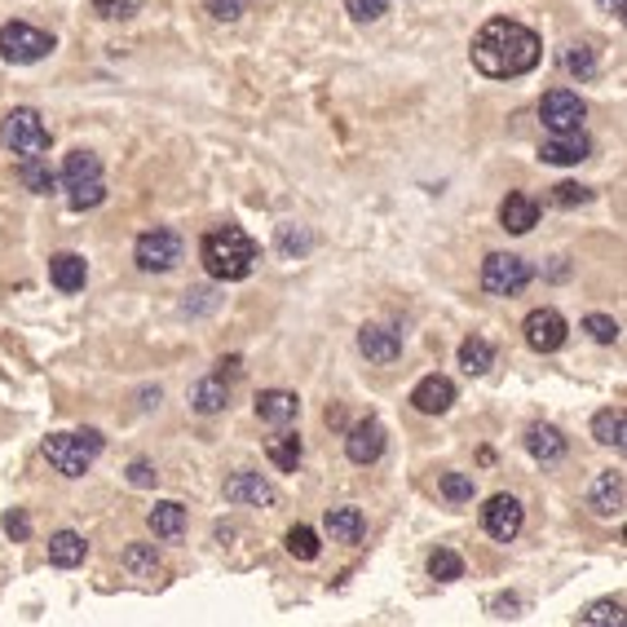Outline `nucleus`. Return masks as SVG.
<instances>
[{"label": "nucleus", "mask_w": 627, "mask_h": 627, "mask_svg": "<svg viewBox=\"0 0 627 627\" xmlns=\"http://www.w3.org/2000/svg\"><path fill=\"white\" fill-rule=\"evenodd\" d=\"M18 181H23L32 195H49V190L58 186V177H53V168H49L45 155H40V160H18Z\"/></svg>", "instance_id": "c756f323"}, {"label": "nucleus", "mask_w": 627, "mask_h": 627, "mask_svg": "<svg viewBox=\"0 0 627 627\" xmlns=\"http://www.w3.org/2000/svg\"><path fill=\"white\" fill-rule=\"evenodd\" d=\"M53 53V36L32 27V23H5L0 27V58L14 62V66H32L45 62Z\"/></svg>", "instance_id": "6e6552de"}, {"label": "nucleus", "mask_w": 627, "mask_h": 627, "mask_svg": "<svg viewBox=\"0 0 627 627\" xmlns=\"http://www.w3.org/2000/svg\"><path fill=\"white\" fill-rule=\"evenodd\" d=\"M530 278H535V269H530V261L517 256V252H491V256L481 261V292H486V297L513 301V297H522V292L530 288Z\"/></svg>", "instance_id": "39448f33"}, {"label": "nucleus", "mask_w": 627, "mask_h": 627, "mask_svg": "<svg viewBox=\"0 0 627 627\" xmlns=\"http://www.w3.org/2000/svg\"><path fill=\"white\" fill-rule=\"evenodd\" d=\"M344 5H350L354 23H380L385 10H389V0H344Z\"/></svg>", "instance_id": "58836bf2"}, {"label": "nucleus", "mask_w": 627, "mask_h": 627, "mask_svg": "<svg viewBox=\"0 0 627 627\" xmlns=\"http://www.w3.org/2000/svg\"><path fill=\"white\" fill-rule=\"evenodd\" d=\"M181 256H186L181 235L164 230V226L137 235V248H133V261H137V269H142V274H168V269L181 265Z\"/></svg>", "instance_id": "0eeeda50"}, {"label": "nucleus", "mask_w": 627, "mask_h": 627, "mask_svg": "<svg viewBox=\"0 0 627 627\" xmlns=\"http://www.w3.org/2000/svg\"><path fill=\"white\" fill-rule=\"evenodd\" d=\"M526 451L535 464H556V460H566V438L562 429H552V425H535L526 434Z\"/></svg>", "instance_id": "b1692460"}, {"label": "nucleus", "mask_w": 627, "mask_h": 627, "mask_svg": "<svg viewBox=\"0 0 627 627\" xmlns=\"http://www.w3.org/2000/svg\"><path fill=\"white\" fill-rule=\"evenodd\" d=\"M102 455V434L85 429V434H49L45 438V460L53 473L62 477H85Z\"/></svg>", "instance_id": "20e7f679"}, {"label": "nucleus", "mask_w": 627, "mask_h": 627, "mask_svg": "<svg viewBox=\"0 0 627 627\" xmlns=\"http://www.w3.org/2000/svg\"><path fill=\"white\" fill-rule=\"evenodd\" d=\"M562 66H566L570 76H579V80H592V76H597V49L575 40V45L562 49Z\"/></svg>", "instance_id": "7c9ffc66"}, {"label": "nucleus", "mask_w": 627, "mask_h": 627, "mask_svg": "<svg viewBox=\"0 0 627 627\" xmlns=\"http://www.w3.org/2000/svg\"><path fill=\"white\" fill-rule=\"evenodd\" d=\"M0 142H5L18 160H40L49 151V128L40 120V111L32 106H14L5 115V124H0Z\"/></svg>", "instance_id": "423d86ee"}, {"label": "nucleus", "mask_w": 627, "mask_h": 627, "mask_svg": "<svg viewBox=\"0 0 627 627\" xmlns=\"http://www.w3.org/2000/svg\"><path fill=\"white\" fill-rule=\"evenodd\" d=\"M5 530H10L14 539H27V535H32V517H27L23 509H10V513H5Z\"/></svg>", "instance_id": "37998d69"}, {"label": "nucleus", "mask_w": 627, "mask_h": 627, "mask_svg": "<svg viewBox=\"0 0 627 627\" xmlns=\"http://www.w3.org/2000/svg\"><path fill=\"white\" fill-rule=\"evenodd\" d=\"M284 543H288V552L297 556V562H314V556L323 552V543H318V530H310V526H292Z\"/></svg>", "instance_id": "72a5a7b5"}, {"label": "nucleus", "mask_w": 627, "mask_h": 627, "mask_svg": "<svg viewBox=\"0 0 627 627\" xmlns=\"http://www.w3.org/2000/svg\"><path fill=\"white\" fill-rule=\"evenodd\" d=\"M226 402H230V385H226L222 376L199 380L195 393H190V406H195L199 415H217V411H226Z\"/></svg>", "instance_id": "bb28decb"}, {"label": "nucleus", "mask_w": 627, "mask_h": 627, "mask_svg": "<svg viewBox=\"0 0 627 627\" xmlns=\"http://www.w3.org/2000/svg\"><path fill=\"white\" fill-rule=\"evenodd\" d=\"M556 208H584L588 199H592V190L588 186H575V181H562V186H552V195H548Z\"/></svg>", "instance_id": "e433bc0d"}, {"label": "nucleus", "mask_w": 627, "mask_h": 627, "mask_svg": "<svg viewBox=\"0 0 627 627\" xmlns=\"http://www.w3.org/2000/svg\"><path fill=\"white\" fill-rule=\"evenodd\" d=\"M473 66L481 76L491 80H517V76H530L539 58H543V40L526 27V23H513V18H491L477 36H473Z\"/></svg>", "instance_id": "f257e3e1"}, {"label": "nucleus", "mask_w": 627, "mask_h": 627, "mask_svg": "<svg viewBox=\"0 0 627 627\" xmlns=\"http://www.w3.org/2000/svg\"><path fill=\"white\" fill-rule=\"evenodd\" d=\"M592 438L601 447L623 451V442H627V415H623V406H605V411L592 415Z\"/></svg>", "instance_id": "393cba45"}, {"label": "nucleus", "mask_w": 627, "mask_h": 627, "mask_svg": "<svg viewBox=\"0 0 627 627\" xmlns=\"http://www.w3.org/2000/svg\"><path fill=\"white\" fill-rule=\"evenodd\" d=\"M301 415V398L292 389H261L256 393V421L265 425H292Z\"/></svg>", "instance_id": "a211bd4d"}, {"label": "nucleus", "mask_w": 627, "mask_h": 627, "mask_svg": "<svg viewBox=\"0 0 627 627\" xmlns=\"http://www.w3.org/2000/svg\"><path fill=\"white\" fill-rule=\"evenodd\" d=\"M584 115H588V106L575 89H548L539 102V120L548 133H575V128H584Z\"/></svg>", "instance_id": "9d476101"}, {"label": "nucleus", "mask_w": 627, "mask_h": 627, "mask_svg": "<svg viewBox=\"0 0 627 627\" xmlns=\"http://www.w3.org/2000/svg\"><path fill=\"white\" fill-rule=\"evenodd\" d=\"M344 455H350L354 464H376L385 455V425L376 421V415H367V421L350 425V434H344Z\"/></svg>", "instance_id": "ddd939ff"}, {"label": "nucleus", "mask_w": 627, "mask_h": 627, "mask_svg": "<svg viewBox=\"0 0 627 627\" xmlns=\"http://www.w3.org/2000/svg\"><path fill=\"white\" fill-rule=\"evenodd\" d=\"M278 248H284L288 256L310 252V235H305V230H297V226H278Z\"/></svg>", "instance_id": "a19ab883"}, {"label": "nucleus", "mask_w": 627, "mask_h": 627, "mask_svg": "<svg viewBox=\"0 0 627 627\" xmlns=\"http://www.w3.org/2000/svg\"><path fill=\"white\" fill-rule=\"evenodd\" d=\"M203 10L213 14L217 23H239L248 14V0H203Z\"/></svg>", "instance_id": "4c0bfd02"}, {"label": "nucleus", "mask_w": 627, "mask_h": 627, "mask_svg": "<svg viewBox=\"0 0 627 627\" xmlns=\"http://www.w3.org/2000/svg\"><path fill=\"white\" fill-rule=\"evenodd\" d=\"M429 575H434V579H442V584L464 579V556H460V552H451V548H438V552L429 556Z\"/></svg>", "instance_id": "473e14b6"}, {"label": "nucleus", "mask_w": 627, "mask_h": 627, "mask_svg": "<svg viewBox=\"0 0 627 627\" xmlns=\"http://www.w3.org/2000/svg\"><path fill=\"white\" fill-rule=\"evenodd\" d=\"M265 455H269V464H274L278 473H297V468H301V455H305V442H301V434H278V438H269Z\"/></svg>", "instance_id": "cd10ccee"}, {"label": "nucleus", "mask_w": 627, "mask_h": 627, "mask_svg": "<svg viewBox=\"0 0 627 627\" xmlns=\"http://www.w3.org/2000/svg\"><path fill=\"white\" fill-rule=\"evenodd\" d=\"M155 481H160V473H155L151 460H133V464H128V486H137V491H147V486H155Z\"/></svg>", "instance_id": "ea45409f"}, {"label": "nucleus", "mask_w": 627, "mask_h": 627, "mask_svg": "<svg viewBox=\"0 0 627 627\" xmlns=\"http://www.w3.org/2000/svg\"><path fill=\"white\" fill-rule=\"evenodd\" d=\"M460 367L468 372V376H486L496 367V344L486 340V336H468L464 344H460Z\"/></svg>", "instance_id": "c85d7f7f"}, {"label": "nucleus", "mask_w": 627, "mask_h": 627, "mask_svg": "<svg viewBox=\"0 0 627 627\" xmlns=\"http://www.w3.org/2000/svg\"><path fill=\"white\" fill-rule=\"evenodd\" d=\"M120 566H124L133 579H155V575L164 570V562H160L155 543H128V548H124V556H120Z\"/></svg>", "instance_id": "a878e982"}, {"label": "nucleus", "mask_w": 627, "mask_h": 627, "mask_svg": "<svg viewBox=\"0 0 627 627\" xmlns=\"http://www.w3.org/2000/svg\"><path fill=\"white\" fill-rule=\"evenodd\" d=\"M85 556H89V543H85V535H76V530H58V535L49 539V562H53L58 570L85 566Z\"/></svg>", "instance_id": "412c9836"}, {"label": "nucleus", "mask_w": 627, "mask_h": 627, "mask_svg": "<svg viewBox=\"0 0 627 627\" xmlns=\"http://www.w3.org/2000/svg\"><path fill=\"white\" fill-rule=\"evenodd\" d=\"M62 190H66V203L72 213H89L106 199V181H102V160L93 151H72L62 160V173H58Z\"/></svg>", "instance_id": "7ed1b4c3"}, {"label": "nucleus", "mask_w": 627, "mask_h": 627, "mask_svg": "<svg viewBox=\"0 0 627 627\" xmlns=\"http://www.w3.org/2000/svg\"><path fill=\"white\" fill-rule=\"evenodd\" d=\"M588 155H592V142L584 137V128H575V133H552L548 142L539 147V160H543V164H556V168L584 164Z\"/></svg>", "instance_id": "2eb2a0df"}, {"label": "nucleus", "mask_w": 627, "mask_h": 627, "mask_svg": "<svg viewBox=\"0 0 627 627\" xmlns=\"http://www.w3.org/2000/svg\"><path fill=\"white\" fill-rule=\"evenodd\" d=\"M359 350H363V359H367V363L389 367V363H398V359H402V336H398L393 327L367 323V327L359 331Z\"/></svg>", "instance_id": "dca6fc26"}, {"label": "nucleus", "mask_w": 627, "mask_h": 627, "mask_svg": "<svg viewBox=\"0 0 627 627\" xmlns=\"http://www.w3.org/2000/svg\"><path fill=\"white\" fill-rule=\"evenodd\" d=\"M451 402H455V385L447 376H425L421 385L411 389V406L421 415H447Z\"/></svg>", "instance_id": "f3484780"}, {"label": "nucleus", "mask_w": 627, "mask_h": 627, "mask_svg": "<svg viewBox=\"0 0 627 627\" xmlns=\"http://www.w3.org/2000/svg\"><path fill=\"white\" fill-rule=\"evenodd\" d=\"M278 491L261 477V473H235L226 477V504L235 509H274Z\"/></svg>", "instance_id": "f8f14e48"}, {"label": "nucleus", "mask_w": 627, "mask_h": 627, "mask_svg": "<svg viewBox=\"0 0 627 627\" xmlns=\"http://www.w3.org/2000/svg\"><path fill=\"white\" fill-rule=\"evenodd\" d=\"M584 331H588V336H592L597 344H614L623 327H618V323H614L610 314H588V318H584Z\"/></svg>", "instance_id": "c9c22d12"}, {"label": "nucleus", "mask_w": 627, "mask_h": 627, "mask_svg": "<svg viewBox=\"0 0 627 627\" xmlns=\"http://www.w3.org/2000/svg\"><path fill=\"white\" fill-rule=\"evenodd\" d=\"M623 504H627V477L618 468L610 473H597L592 491H588V509L597 517H623Z\"/></svg>", "instance_id": "4468645a"}, {"label": "nucleus", "mask_w": 627, "mask_h": 627, "mask_svg": "<svg viewBox=\"0 0 627 627\" xmlns=\"http://www.w3.org/2000/svg\"><path fill=\"white\" fill-rule=\"evenodd\" d=\"M522 331H526V344H530L535 354H556V350L566 344V336H570V323L562 318V310L543 305V310H530V314H526Z\"/></svg>", "instance_id": "1a4fd4ad"}, {"label": "nucleus", "mask_w": 627, "mask_h": 627, "mask_svg": "<svg viewBox=\"0 0 627 627\" xmlns=\"http://www.w3.org/2000/svg\"><path fill=\"white\" fill-rule=\"evenodd\" d=\"M199 261L203 269L217 278V284H243V278L256 269L261 252H256V239L243 230V226H213L199 243Z\"/></svg>", "instance_id": "f03ea898"}, {"label": "nucleus", "mask_w": 627, "mask_h": 627, "mask_svg": "<svg viewBox=\"0 0 627 627\" xmlns=\"http://www.w3.org/2000/svg\"><path fill=\"white\" fill-rule=\"evenodd\" d=\"M522 526H526V509H522L517 496H491V500H486V509H481V530L491 535L496 543H513V539L522 535Z\"/></svg>", "instance_id": "9b49d317"}, {"label": "nucleus", "mask_w": 627, "mask_h": 627, "mask_svg": "<svg viewBox=\"0 0 627 627\" xmlns=\"http://www.w3.org/2000/svg\"><path fill=\"white\" fill-rule=\"evenodd\" d=\"M49 284H53L58 292H80V288L89 284L85 256H80V252H58V256H49Z\"/></svg>", "instance_id": "aec40b11"}, {"label": "nucleus", "mask_w": 627, "mask_h": 627, "mask_svg": "<svg viewBox=\"0 0 627 627\" xmlns=\"http://www.w3.org/2000/svg\"><path fill=\"white\" fill-rule=\"evenodd\" d=\"M323 526H327V535L336 543H363V535H367V517L359 509H350V504H344V509H327Z\"/></svg>", "instance_id": "4be33fe9"}, {"label": "nucleus", "mask_w": 627, "mask_h": 627, "mask_svg": "<svg viewBox=\"0 0 627 627\" xmlns=\"http://www.w3.org/2000/svg\"><path fill=\"white\" fill-rule=\"evenodd\" d=\"M147 526H151L155 539L177 543V539L186 535V509H181L177 500H164V504H155V509L147 513Z\"/></svg>", "instance_id": "5701e85b"}, {"label": "nucleus", "mask_w": 627, "mask_h": 627, "mask_svg": "<svg viewBox=\"0 0 627 627\" xmlns=\"http://www.w3.org/2000/svg\"><path fill=\"white\" fill-rule=\"evenodd\" d=\"M500 226H504L509 235H530V230L539 226V199L513 190V195L500 203Z\"/></svg>", "instance_id": "6ab92c4d"}, {"label": "nucleus", "mask_w": 627, "mask_h": 627, "mask_svg": "<svg viewBox=\"0 0 627 627\" xmlns=\"http://www.w3.org/2000/svg\"><path fill=\"white\" fill-rule=\"evenodd\" d=\"M438 491H442V500H451V504H468V500H473V477H468V473H442Z\"/></svg>", "instance_id": "f704fd0d"}, {"label": "nucleus", "mask_w": 627, "mask_h": 627, "mask_svg": "<svg viewBox=\"0 0 627 627\" xmlns=\"http://www.w3.org/2000/svg\"><path fill=\"white\" fill-rule=\"evenodd\" d=\"M142 0H93V10L102 14V18H128Z\"/></svg>", "instance_id": "79ce46f5"}, {"label": "nucleus", "mask_w": 627, "mask_h": 627, "mask_svg": "<svg viewBox=\"0 0 627 627\" xmlns=\"http://www.w3.org/2000/svg\"><path fill=\"white\" fill-rule=\"evenodd\" d=\"M584 627H618L623 623V597H605V601H592L584 614H579Z\"/></svg>", "instance_id": "2f4dec72"}, {"label": "nucleus", "mask_w": 627, "mask_h": 627, "mask_svg": "<svg viewBox=\"0 0 627 627\" xmlns=\"http://www.w3.org/2000/svg\"><path fill=\"white\" fill-rule=\"evenodd\" d=\"M597 5H601L605 14H623V0H597Z\"/></svg>", "instance_id": "a18cd8bd"}, {"label": "nucleus", "mask_w": 627, "mask_h": 627, "mask_svg": "<svg viewBox=\"0 0 627 627\" xmlns=\"http://www.w3.org/2000/svg\"><path fill=\"white\" fill-rule=\"evenodd\" d=\"M217 376H222V380H226V376H239V359H222V372H217Z\"/></svg>", "instance_id": "c03bdc74"}]
</instances>
